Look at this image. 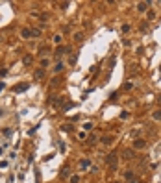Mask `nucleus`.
I'll use <instances>...</instances> for the list:
<instances>
[{
  "label": "nucleus",
  "mask_w": 161,
  "mask_h": 183,
  "mask_svg": "<svg viewBox=\"0 0 161 183\" xmlns=\"http://www.w3.org/2000/svg\"><path fill=\"white\" fill-rule=\"evenodd\" d=\"M2 89H4V83H0V91H2Z\"/></svg>",
  "instance_id": "obj_24"
},
{
  "label": "nucleus",
  "mask_w": 161,
  "mask_h": 183,
  "mask_svg": "<svg viewBox=\"0 0 161 183\" xmlns=\"http://www.w3.org/2000/svg\"><path fill=\"white\" fill-rule=\"evenodd\" d=\"M102 142H104V144H111V142H113V137H111V135H106V137H102Z\"/></svg>",
  "instance_id": "obj_7"
},
{
  "label": "nucleus",
  "mask_w": 161,
  "mask_h": 183,
  "mask_svg": "<svg viewBox=\"0 0 161 183\" xmlns=\"http://www.w3.org/2000/svg\"><path fill=\"white\" fill-rule=\"evenodd\" d=\"M133 157V152L132 150H124V159H132Z\"/></svg>",
  "instance_id": "obj_10"
},
{
  "label": "nucleus",
  "mask_w": 161,
  "mask_h": 183,
  "mask_svg": "<svg viewBox=\"0 0 161 183\" xmlns=\"http://www.w3.org/2000/svg\"><path fill=\"white\" fill-rule=\"evenodd\" d=\"M46 65H48V59H43V61H41V67H43V69H45V67H46Z\"/></svg>",
  "instance_id": "obj_22"
},
{
  "label": "nucleus",
  "mask_w": 161,
  "mask_h": 183,
  "mask_svg": "<svg viewBox=\"0 0 161 183\" xmlns=\"http://www.w3.org/2000/svg\"><path fill=\"white\" fill-rule=\"evenodd\" d=\"M65 69V65L61 63V61H57V63H56V67H54V72H61Z\"/></svg>",
  "instance_id": "obj_6"
},
{
  "label": "nucleus",
  "mask_w": 161,
  "mask_h": 183,
  "mask_svg": "<svg viewBox=\"0 0 161 183\" xmlns=\"http://www.w3.org/2000/svg\"><path fill=\"white\" fill-rule=\"evenodd\" d=\"M61 176H63V178H67V176H69V168H67V167L61 170Z\"/></svg>",
  "instance_id": "obj_19"
},
{
  "label": "nucleus",
  "mask_w": 161,
  "mask_h": 183,
  "mask_svg": "<svg viewBox=\"0 0 161 183\" xmlns=\"http://www.w3.org/2000/svg\"><path fill=\"white\" fill-rule=\"evenodd\" d=\"M117 157H118L117 154H109V155L106 157V163H108V165H109L111 168H115V167H117Z\"/></svg>",
  "instance_id": "obj_1"
},
{
  "label": "nucleus",
  "mask_w": 161,
  "mask_h": 183,
  "mask_svg": "<svg viewBox=\"0 0 161 183\" xmlns=\"http://www.w3.org/2000/svg\"><path fill=\"white\" fill-rule=\"evenodd\" d=\"M145 146H146V142H145L143 139H137V141L133 142V148H137V150H143Z\"/></svg>",
  "instance_id": "obj_2"
},
{
  "label": "nucleus",
  "mask_w": 161,
  "mask_h": 183,
  "mask_svg": "<svg viewBox=\"0 0 161 183\" xmlns=\"http://www.w3.org/2000/svg\"><path fill=\"white\" fill-rule=\"evenodd\" d=\"M152 117H154V120H161V109H157V111H156Z\"/></svg>",
  "instance_id": "obj_15"
},
{
  "label": "nucleus",
  "mask_w": 161,
  "mask_h": 183,
  "mask_svg": "<svg viewBox=\"0 0 161 183\" xmlns=\"http://www.w3.org/2000/svg\"><path fill=\"white\" fill-rule=\"evenodd\" d=\"M28 87H30V83H21V85H17V87H15V93H24Z\"/></svg>",
  "instance_id": "obj_3"
},
{
  "label": "nucleus",
  "mask_w": 161,
  "mask_h": 183,
  "mask_svg": "<svg viewBox=\"0 0 161 183\" xmlns=\"http://www.w3.org/2000/svg\"><path fill=\"white\" fill-rule=\"evenodd\" d=\"M128 183H139V181H137L135 178H132V179H128Z\"/></svg>",
  "instance_id": "obj_23"
},
{
  "label": "nucleus",
  "mask_w": 161,
  "mask_h": 183,
  "mask_svg": "<svg viewBox=\"0 0 161 183\" xmlns=\"http://www.w3.org/2000/svg\"><path fill=\"white\" fill-rule=\"evenodd\" d=\"M43 76H45V70H43V69H39V70L35 72V78H37V80H41Z\"/></svg>",
  "instance_id": "obj_11"
},
{
  "label": "nucleus",
  "mask_w": 161,
  "mask_h": 183,
  "mask_svg": "<svg viewBox=\"0 0 161 183\" xmlns=\"http://www.w3.org/2000/svg\"><path fill=\"white\" fill-rule=\"evenodd\" d=\"M84 130H85V131H91V130H93V122H85V124H84Z\"/></svg>",
  "instance_id": "obj_13"
},
{
  "label": "nucleus",
  "mask_w": 161,
  "mask_h": 183,
  "mask_svg": "<svg viewBox=\"0 0 161 183\" xmlns=\"http://www.w3.org/2000/svg\"><path fill=\"white\" fill-rule=\"evenodd\" d=\"M74 39H76V43H82V41H84V33H76Z\"/></svg>",
  "instance_id": "obj_14"
},
{
  "label": "nucleus",
  "mask_w": 161,
  "mask_h": 183,
  "mask_svg": "<svg viewBox=\"0 0 161 183\" xmlns=\"http://www.w3.org/2000/svg\"><path fill=\"white\" fill-rule=\"evenodd\" d=\"M78 181H80L78 176H72V178H70V183H78Z\"/></svg>",
  "instance_id": "obj_21"
},
{
  "label": "nucleus",
  "mask_w": 161,
  "mask_h": 183,
  "mask_svg": "<svg viewBox=\"0 0 161 183\" xmlns=\"http://www.w3.org/2000/svg\"><path fill=\"white\" fill-rule=\"evenodd\" d=\"M148 6H150L148 2H139V4H137V11H146Z\"/></svg>",
  "instance_id": "obj_5"
},
{
  "label": "nucleus",
  "mask_w": 161,
  "mask_h": 183,
  "mask_svg": "<svg viewBox=\"0 0 161 183\" xmlns=\"http://www.w3.org/2000/svg\"><path fill=\"white\" fill-rule=\"evenodd\" d=\"M91 165V161H87V159H82V161H80V167H82V168H87Z\"/></svg>",
  "instance_id": "obj_9"
},
{
  "label": "nucleus",
  "mask_w": 161,
  "mask_h": 183,
  "mask_svg": "<svg viewBox=\"0 0 161 183\" xmlns=\"http://www.w3.org/2000/svg\"><path fill=\"white\" fill-rule=\"evenodd\" d=\"M22 63H24V65H30V63H32V56H24V57H22Z\"/></svg>",
  "instance_id": "obj_12"
},
{
  "label": "nucleus",
  "mask_w": 161,
  "mask_h": 183,
  "mask_svg": "<svg viewBox=\"0 0 161 183\" xmlns=\"http://www.w3.org/2000/svg\"><path fill=\"white\" fill-rule=\"evenodd\" d=\"M89 142H91V144H94V142H96V137L94 135H89V139H87Z\"/></svg>",
  "instance_id": "obj_18"
},
{
  "label": "nucleus",
  "mask_w": 161,
  "mask_h": 183,
  "mask_svg": "<svg viewBox=\"0 0 161 183\" xmlns=\"http://www.w3.org/2000/svg\"><path fill=\"white\" fill-rule=\"evenodd\" d=\"M32 35H35V37H39V35H41V30H39V28H35V30H32Z\"/></svg>",
  "instance_id": "obj_16"
},
{
  "label": "nucleus",
  "mask_w": 161,
  "mask_h": 183,
  "mask_svg": "<svg viewBox=\"0 0 161 183\" xmlns=\"http://www.w3.org/2000/svg\"><path fill=\"white\" fill-rule=\"evenodd\" d=\"M61 39H63L61 35H54V43H57V45H59V43H61Z\"/></svg>",
  "instance_id": "obj_17"
},
{
  "label": "nucleus",
  "mask_w": 161,
  "mask_h": 183,
  "mask_svg": "<svg viewBox=\"0 0 161 183\" xmlns=\"http://www.w3.org/2000/svg\"><path fill=\"white\" fill-rule=\"evenodd\" d=\"M67 52H69V48H65V46H57L54 54H56V56H63V54H67Z\"/></svg>",
  "instance_id": "obj_4"
},
{
  "label": "nucleus",
  "mask_w": 161,
  "mask_h": 183,
  "mask_svg": "<svg viewBox=\"0 0 161 183\" xmlns=\"http://www.w3.org/2000/svg\"><path fill=\"white\" fill-rule=\"evenodd\" d=\"M21 35H22V37H24V39H28V37H30V35H32V30H28V28H24V30H22V32H21Z\"/></svg>",
  "instance_id": "obj_8"
},
{
  "label": "nucleus",
  "mask_w": 161,
  "mask_h": 183,
  "mask_svg": "<svg viewBox=\"0 0 161 183\" xmlns=\"http://www.w3.org/2000/svg\"><path fill=\"white\" fill-rule=\"evenodd\" d=\"M124 178H126V179H132V178H133V174H132V172H130V170H128V172H126V174H124Z\"/></svg>",
  "instance_id": "obj_20"
}]
</instances>
